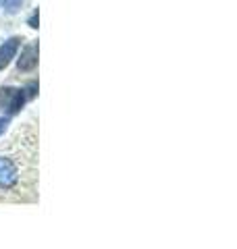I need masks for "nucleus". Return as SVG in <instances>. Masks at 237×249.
<instances>
[{
  "label": "nucleus",
  "instance_id": "f257e3e1",
  "mask_svg": "<svg viewBox=\"0 0 237 249\" xmlns=\"http://www.w3.org/2000/svg\"><path fill=\"white\" fill-rule=\"evenodd\" d=\"M27 102L25 93L23 89H17V88H2L0 89V110L6 112V114H17L23 104Z\"/></svg>",
  "mask_w": 237,
  "mask_h": 249
},
{
  "label": "nucleus",
  "instance_id": "f03ea898",
  "mask_svg": "<svg viewBox=\"0 0 237 249\" xmlns=\"http://www.w3.org/2000/svg\"><path fill=\"white\" fill-rule=\"evenodd\" d=\"M19 181V168L11 158L0 156V189H13Z\"/></svg>",
  "mask_w": 237,
  "mask_h": 249
},
{
  "label": "nucleus",
  "instance_id": "7ed1b4c3",
  "mask_svg": "<svg viewBox=\"0 0 237 249\" xmlns=\"http://www.w3.org/2000/svg\"><path fill=\"white\" fill-rule=\"evenodd\" d=\"M38 65V44H27L21 52V58L17 60L19 71H34Z\"/></svg>",
  "mask_w": 237,
  "mask_h": 249
},
{
  "label": "nucleus",
  "instance_id": "423d86ee",
  "mask_svg": "<svg viewBox=\"0 0 237 249\" xmlns=\"http://www.w3.org/2000/svg\"><path fill=\"white\" fill-rule=\"evenodd\" d=\"M21 2L23 0H4V9L9 13H17L21 9Z\"/></svg>",
  "mask_w": 237,
  "mask_h": 249
},
{
  "label": "nucleus",
  "instance_id": "20e7f679",
  "mask_svg": "<svg viewBox=\"0 0 237 249\" xmlns=\"http://www.w3.org/2000/svg\"><path fill=\"white\" fill-rule=\"evenodd\" d=\"M19 44H21L19 37H11V40H6L0 46V71H2L4 67H9V62L15 58V54L19 50Z\"/></svg>",
  "mask_w": 237,
  "mask_h": 249
},
{
  "label": "nucleus",
  "instance_id": "0eeeda50",
  "mask_svg": "<svg viewBox=\"0 0 237 249\" xmlns=\"http://www.w3.org/2000/svg\"><path fill=\"white\" fill-rule=\"evenodd\" d=\"M6 127H9V116H0V135L6 131Z\"/></svg>",
  "mask_w": 237,
  "mask_h": 249
},
{
  "label": "nucleus",
  "instance_id": "39448f33",
  "mask_svg": "<svg viewBox=\"0 0 237 249\" xmlns=\"http://www.w3.org/2000/svg\"><path fill=\"white\" fill-rule=\"evenodd\" d=\"M23 93H25V98L27 100H31V98H36V93H38V83L36 81H31V83H27L25 88H23Z\"/></svg>",
  "mask_w": 237,
  "mask_h": 249
},
{
  "label": "nucleus",
  "instance_id": "6e6552de",
  "mask_svg": "<svg viewBox=\"0 0 237 249\" xmlns=\"http://www.w3.org/2000/svg\"><path fill=\"white\" fill-rule=\"evenodd\" d=\"M38 21H40V19H38V11H36V13L29 17V21H27V23H29V27H34V29H36V27H38Z\"/></svg>",
  "mask_w": 237,
  "mask_h": 249
}]
</instances>
